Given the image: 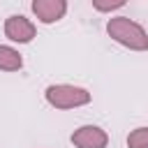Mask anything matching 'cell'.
Segmentation results:
<instances>
[{
    "label": "cell",
    "instance_id": "1",
    "mask_svg": "<svg viewBox=\"0 0 148 148\" xmlns=\"http://www.w3.org/2000/svg\"><path fill=\"white\" fill-rule=\"evenodd\" d=\"M106 32L113 42L130 51H148V32L130 16H111L106 21Z\"/></svg>",
    "mask_w": 148,
    "mask_h": 148
},
{
    "label": "cell",
    "instance_id": "2",
    "mask_svg": "<svg viewBox=\"0 0 148 148\" xmlns=\"http://www.w3.org/2000/svg\"><path fill=\"white\" fill-rule=\"evenodd\" d=\"M44 97H46V102H49L53 109H60V111L86 106V104H90V99H92V95H90L86 88L72 86V83H51V86H46Z\"/></svg>",
    "mask_w": 148,
    "mask_h": 148
},
{
    "label": "cell",
    "instance_id": "3",
    "mask_svg": "<svg viewBox=\"0 0 148 148\" xmlns=\"http://www.w3.org/2000/svg\"><path fill=\"white\" fill-rule=\"evenodd\" d=\"M5 37L14 44H30L37 37V28L28 16L12 14L5 18Z\"/></svg>",
    "mask_w": 148,
    "mask_h": 148
},
{
    "label": "cell",
    "instance_id": "4",
    "mask_svg": "<svg viewBox=\"0 0 148 148\" xmlns=\"http://www.w3.org/2000/svg\"><path fill=\"white\" fill-rule=\"evenodd\" d=\"M69 141L74 143V148H106L109 134L99 125H81L72 132Z\"/></svg>",
    "mask_w": 148,
    "mask_h": 148
},
{
    "label": "cell",
    "instance_id": "5",
    "mask_svg": "<svg viewBox=\"0 0 148 148\" xmlns=\"http://www.w3.org/2000/svg\"><path fill=\"white\" fill-rule=\"evenodd\" d=\"M30 9L37 16L39 23L51 25V23L60 21L67 14V0H32L30 2Z\"/></svg>",
    "mask_w": 148,
    "mask_h": 148
},
{
    "label": "cell",
    "instance_id": "6",
    "mask_svg": "<svg viewBox=\"0 0 148 148\" xmlns=\"http://www.w3.org/2000/svg\"><path fill=\"white\" fill-rule=\"evenodd\" d=\"M23 67V56L7 44H0V72H18Z\"/></svg>",
    "mask_w": 148,
    "mask_h": 148
},
{
    "label": "cell",
    "instance_id": "7",
    "mask_svg": "<svg viewBox=\"0 0 148 148\" xmlns=\"http://www.w3.org/2000/svg\"><path fill=\"white\" fill-rule=\"evenodd\" d=\"M127 148H148V127H136L127 134Z\"/></svg>",
    "mask_w": 148,
    "mask_h": 148
},
{
    "label": "cell",
    "instance_id": "8",
    "mask_svg": "<svg viewBox=\"0 0 148 148\" xmlns=\"http://www.w3.org/2000/svg\"><path fill=\"white\" fill-rule=\"evenodd\" d=\"M125 7V0H116V2H92V9L97 12H113V9H123Z\"/></svg>",
    "mask_w": 148,
    "mask_h": 148
}]
</instances>
